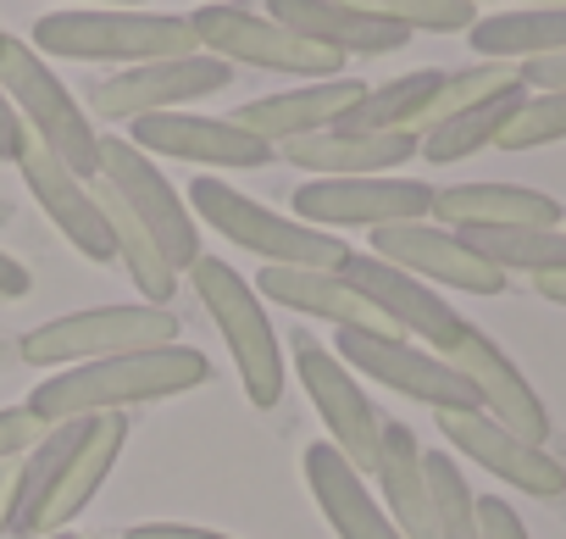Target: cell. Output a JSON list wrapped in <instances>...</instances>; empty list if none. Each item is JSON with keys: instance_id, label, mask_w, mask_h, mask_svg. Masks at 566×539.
Instances as JSON below:
<instances>
[{"instance_id": "obj_26", "label": "cell", "mask_w": 566, "mask_h": 539, "mask_svg": "<svg viewBox=\"0 0 566 539\" xmlns=\"http://www.w3.org/2000/svg\"><path fill=\"white\" fill-rule=\"evenodd\" d=\"M90 439V417H73V423H51L29 450H23V467L7 473V539H34V522L62 478V467L73 462V450Z\"/></svg>"}, {"instance_id": "obj_4", "label": "cell", "mask_w": 566, "mask_h": 539, "mask_svg": "<svg viewBox=\"0 0 566 539\" xmlns=\"http://www.w3.org/2000/svg\"><path fill=\"white\" fill-rule=\"evenodd\" d=\"M189 284L206 307V318L217 323L233 367H239V384H244V401L272 412L283 401V351H277V334L266 323V307L255 296V284H244L228 261L217 256H200L189 267Z\"/></svg>"}, {"instance_id": "obj_27", "label": "cell", "mask_w": 566, "mask_h": 539, "mask_svg": "<svg viewBox=\"0 0 566 539\" xmlns=\"http://www.w3.org/2000/svg\"><path fill=\"white\" fill-rule=\"evenodd\" d=\"M123 445H128V417H123V412L90 417V439H84V445L73 450V462L62 467V478H56V489H51V500H45L40 522H34V539H40V533L67 528V522H73L95 495H101V484H106V473L117 467Z\"/></svg>"}, {"instance_id": "obj_43", "label": "cell", "mask_w": 566, "mask_h": 539, "mask_svg": "<svg viewBox=\"0 0 566 539\" xmlns=\"http://www.w3.org/2000/svg\"><path fill=\"white\" fill-rule=\"evenodd\" d=\"M533 290H538L549 307H566V267H560V273H538V279H533Z\"/></svg>"}, {"instance_id": "obj_7", "label": "cell", "mask_w": 566, "mask_h": 539, "mask_svg": "<svg viewBox=\"0 0 566 539\" xmlns=\"http://www.w3.org/2000/svg\"><path fill=\"white\" fill-rule=\"evenodd\" d=\"M156 345H178V318L172 307H90V312H67L56 323H40L23 334V362L34 367H84V362H106V356H134V351H156Z\"/></svg>"}, {"instance_id": "obj_38", "label": "cell", "mask_w": 566, "mask_h": 539, "mask_svg": "<svg viewBox=\"0 0 566 539\" xmlns=\"http://www.w3.org/2000/svg\"><path fill=\"white\" fill-rule=\"evenodd\" d=\"M478 539H527V522L505 495H478Z\"/></svg>"}, {"instance_id": "obj_12", "label": "cell", "mask_w": 566, "mask_h": 539, "mask_svg": "<svg viewBox=\"0 0 566 539\" xmlns=\"http://www.w3.org/2000/svg\"><path fill=\"white\" fill-rule=\"evenodd\" d=\"M295 351V373L317 406V417L328 423V445L356 467V473H373V456H378V412L367 401V390L356 384V373L334 356V345L312 340V334H295L290 340Z\"/></svg>"}, {"instance_id": "obj_45", "label": "cell", "mask_w": 566, "mask_h": 539, "mask_svg": "<svg viewBox=\"0 0 566 539\" xmlns=\"http://www.w3.org/2000/svg\"><path fill=\"white\" fill-rule=\"evenodd\" d=\"M90 7H145V0H90Z\"/></svg>"}, {"instance_id": "obj_32", "label": "cell", "mask_w": 566, "mask_h": 539, "mask_svg": "<svg viewBox=\"0 0 566 539\" xmlns=\"http://www.w3.org/2000/svg\"><path fill=\"white\" fill-rule=\"evenodd\" d=\"M489 267H500V273H560L566 267V228H455Z\"/></svg>"}, {"instance_id": "obj_20", "label": "cell", "mask_w": 566, "mask_h": 539, "mask_svg": "<svg viewBox=\"0 0 566 539\" xmlns=\"http://www.w3.org/2000/svg\"><path fill=\"white\" fill-rule=\"evenodd\" d=\"M261 12L290 34L339 51V56H395L411 34L400 23H384L373 12H356L345 0H261Z\"/></svg>"}, {"instance_id": "obj_1", "label": "cell", "mask_w": 566, "mask_h": 539, "mask_svg": "<svg viewBox=\"0 0 566 539\" xmlns=\"http://www.w3.org/2000/svg\"><path fill=\"white\" fill-rule=\"evenodd\" d=\"M211 379L206 351L189 345H156V351H134V356H106V362H84L67 367L56 379H45L29 395V412L40 417V428L51 423H73V417H106L128 406H150V401H172L189 395Z\"/></svg>"}, {"instance_id": "obj_29", "label": "cell", "mask_w": 566, "mask_h": 539, "mask_svg": "<svg viewBox=\"0 0 566 539\" xmlns=\"http://www.w3.org/2000/svg\"><path fill=\"white\" fill-rule=\"evenodd\" d=\"M522 101H527V90L511 84V90H500V95H489V101H478V106H467V112L433 123L428 134H417V156H428L433 167H450V162L478 156L483 145H494V139L505 134V123L516 117Z\"/></svg>"}, {"instance_id": "obj_28", "label": "cell", "mask_w": 566, "mask_h": 539, "mask_svg": "<svg viewBox=\"0 0 566 539\" xmlns=\"http://www.w3.org/2000/svg\"><path fill=\"white\" fill-rule=\"evenodd\" d=\"M467 45L483 62H533L566 51V7H516V12H489L467 29Z\"/></svg>"}, {"instance_id": "obj_48", "label": "cell", "mask_w": 566, "mask_h": 539, "mask_svg": "<svg viewBox=\"0 0 566 539\" xmlns=\"http://www.w3.org/2000/svg\"><path fill=\"white\" fill-rule=\"evenodd\" d=\"M0 484H7V473H0Z\"/></svg>"}, {"instance_id": "obj_19", "label": "cell", "mask_w": 566, "mask_h": 539, "mask_svg": "<svg viewBox=\"0 0 566 539\" xmlns=\"http://www.w3.org/2000/svg\"><path fill=\"white\" fill-rule=\"evenodd\" d=\"M367 95L361 79H317V84H301V90H277V95H255L233 112L239 128H250L255 139H266L272 151L290 145V139H306L317 128H334L356 101Z\"/></svg>"}, {"instance_id": "obj_36", "label": "cell", "mask_w": 566, "mask_h": 539, "mask_svg": "<svg viewBox=\"0 0 566 539\" xmlns=\"http://www.w3.org/2000/svg\"><path fill=\"white\" fill-rule=\"evenodd\" d=\"M566 139V90H538L516 106V117L505 123V134L494 139L500 151H538V145H560Z\"/></svg>"}, {"instance_id": "obj_22", "label": "cell", "mask_w": 566, "mask_h": 539, "mask_svg": "<svg viewBox=\"0 0 566 539\" xmlns=\"http://www.w3.org/2000/svg\"><path fill=\"white\" fill-rule=\"evenodd\" d=\"M306 489H312V500L323 506V517L339 539H406L389 522V511L373 500L367 473H356L328 439L306 445Z\"/></svg>"}, {"instance_id": "obj_50", "label": "cell", "mask_w": 566, "mask_h": 539, "mask_svg": "<svg viewBox=\"0 0 566 539\" xmlns=\"http://www.w3.org/2000/svg\"><path fill=\"white\" fill-rule=\"evenodd\" d=\"M472 7H478V0H472Z\"/></svg>"}, {"instance_id": "obj_11", "label": "cell", "mask_w": 566, "mask_h": 539, "mask_svg": "<svg viewBox=\"0 0 566 539\" xmlns=\"http://www.w3.org/2000/svg\"><path fill=\"white\" fill-rule=\"evenodd\" d=\"M233 84V68L206 56V51H189V56H167V62H139V68H123L112 79H101L90 90V112L106 117V123H134V117H150V112H178L184 101H206L217 90Z\"/></svg>"}, {"instance_id": "obj_21", "label": "cell", "mask_w": 566, "mask_h": 539, "mask_svg": "<svg viewBox=\"0 0 566 539\" xmlns=\"http://www.w3.org/2000/svg\"><path fill=\"white\" fill-rule=\"evenodd\" d=\"M261 301L272 307H290L301 318H323L334 329H373V334H395L384 323V312L350 284L339 279L334 267H261V284H255Z\"/></svg>"}, {"instance_id": "obj_49", "label": "cell", "mask_w": 566, "mask_h": 539, "mask_svg": "<svg viewBox=\"0 0 566 539\" xmlns=\"http://www.w3.org/2000/svg\"><path fill=\"white\" fill-rule=\"evenodd\" d=\"M560 228H566V217H560Z\"/></svg>"}, {"instance_id": "obj_6", "label": "cell", "mask_w": 566, "mask_h": 539, "mask_svg": "<svg viewBox=\"0 0 566 539\" xmlns=\"http://www.w3.org/2000/svg\"><path fill=\"white\" fill-rule=\"evenodd\" d=\"M195 45L217 62H244V68H266V73H290V79H345V56L323 51L301 34H290L283 23H272L261 7H233V0H211V7L189 12Z\"/></svg>"}, {"instance_id": "obj_3", "label": "cell", "mask_w": 566, "mask_h": 539, "mask_svg": "<svg viewBox=\"0 0 566 539\" xmlns=\"http://www.w3.org/2000/svg\"><path fill=\"white\" fill-rule=\"evenodd\" d=\"M0 95L12 101L18 123H23L56 162H67L78 178L95 184V173H101V134H95L84 101L51 73V62H45L29 40L0 34Z\"/></svg>"}, {"instance_id": "obj_31", "label": "cell", "mask_w": 566, "mask_h": 539, "mask_svg": "<svg viewBox=\"0 0 566 539\" xmlns=\"http://www.w3.org/2000/svg\"><path fill=\"white\" fill-rule=\"evenodd\" d=\"M439 84H444V73H433V68L389 79V84H367V95L334 128H345V134H417V117L428 112Z\"/></svg>"}, {"instance_id": "obj_41", "label": "cell", "mask_w": 566, "mask_h": 539, "mask_svg": "<svg viewBox=\"0 0 566 539\" xmlns=\"http://www.w3.org/2000/svg\"><path fill=\"white\" fill-rule=\"evenodd\" d=\"M23 145H29V128L18 123L12 101L0 95V162H18V156H23Z\"/></svg>"}, {"instance_id": "obj_33", "label": "cell", "mask_w": 566, "mask_h": 539, "mask_svg": "<svg viewBox=\"0 0 566 539\" xmlns=\"http://www.w3.org/2000/svg\"><path fill=\"white\" fill-rule=\"evenodd\" d=\"M422 478H428V506H433L439 539H478V495H472L467 473L455 467V456L422 450Z\"/></svg>"}, {"instance_id": "obj_13", "label": "cell", "mask_w": 566, "mask_h": 539, "mask_svg": "<svg viewBox=\"0 0 566 539\" xmlns=\"http://www.w3.org/2000/svg\"><path fill=\"white\" fill-rule=\"evenodd\" d=\"M339 279H350L378 312H384V323L395 329V334H406V340H417V345H428V351H450L455 340H461V312L433 290V284H422V279H411V273H400V267H389V261H378L373 250H350L339 267H334Z\"/></svg>"}, {"instance_id": "obj_35", "label": "cell", "mask_w": 566, "mask_h": 539, "mask_svg": "<svg viewBox=\"0 0 566 539\" xmlns=\"http://www.w3.org/2000/svg\"><path fill=\"white\" fill-rule=\"evenodd\" d=\"M511 84H522L511 62H478V68L444 73L439 95H433V101H428V112L417 117V134H428L433 123H444V117H455V112H467V106H478V101H489V95L511 90Z\"/></svg>"}, {"instance_id": "obj_8", "label": "cell", "mask_w": 566, "mask_h": 539, "mask_svg": "<svg viewBox=\"0 0 566 539\" xmlns=\"http://www.w3.org/2000/svg\"><path fill=\"white\" fill-rule=\"evenodd\" d=\"M95 178L145 222V234L161 245V256H167L172 273H189V267L206 256V250H200V222H195L189 200L172 189V178H167L145 151H134V145L117 139V134H101V173H95Z\"/></svg>"}, {"instance_id": "obj_42", "label": "cell", "mask_w": 566, "mask_h": 539, "mask_svg": "<svg viewBox=\"0 0 566 539\" xmlns=\"http://www.w3.org/2000/svg\"><path fill=\"white\" fill-rule=\"evenodd\" d=\"M29 290H34V273H29L18 256L0 250V301H23Z\"/></svg>"}, {"instance_id": "obj_24", "label": "cell", "mask_w": 566, "mask_h": 539, "mask_svg": "<svg viewBox=\"0 0 566 539\" xmlns=\"http://www.w3.org/2000/svg\"><path fill=\"white\" fill-rule=\"evenodd\" d=\"M378 484V506L389 511V522L406 533V539H439L433 528V506H428V478H422V445L406 423L384 417L378 423V456H373V473Z\"/></svg>"}, {"instance_id": "obj_9", "label": "cell", "mask_w": 566, "mask_h": 539, "mask_svg": "<svg viewBox=\"0 0 566 539\" xmlns=\"http://www.w3.org/2000/svg\"><path fill=\"white\" fill-rule=\"evenodd\" d=\"M334 356L350 367V373H367L378 379L384 390L406 395V401H422L433 412H478V390L428 345L406 340V334H373V329H339V345Z\"/></svg>"}, {"instance_id": "obj_5", "label": "cell", "mask_w": 566, "mask_h": 539, "mask_svg": "<svg viewBox=\"0 0 566 539\" xmlns=\"http://www.w3.org/2000/svg\"><path fill=\"white\" fill-rule=\"evenodd\" d=\"M189 211L200 222H211L222 239H233L239 250L261 256L266 267H339L350 256V245L339 234H323L301 217H277L272 206L250 200L244 189H233L222 178H195Z\"/></svg>"}, {"instance_id": "obj_46", "label": "cell", "mask_w": 566, "mask_h": 539, "mask_svg": "<svg viewBox=\"0 0 566 539\" xmlns=\"http://www.w3.org/2000/svg\"><path fill=\"white\" fill-rule=\"evenodd\" d=\"M527 7H566V0H527Z\"/></svg>"}, {"instance_id": "obj_37", "label": "cell", "mask_w": 566, "mask_h": 539, "mask_svg": "<svg viewBox=\"0 0 566 539\" xmlns=\"http://www.w3.org/2000/svg\"><path fill=\"white\" fill-rule=\"evenodd\" d=\"M40 417L29 406H0V467H7L12 456H23L34 439H40Z\"/></svg>"}, {"instance_id": "obj_47", "label": "cell", "mask_w": 566, "mask_h": 539, "mask_svg": "<svg viewBox=\"0 0 566 539\" xmlns=\"http://www.w3.org/2000/svg\"><path fill=\"white\" fill-rule=\"evenodd\" d=\"M51 539H78V533H51Z\"/></svg>"}, {"instance_id": "obj_23", "label": "cell", "mask_w": 566, "mask_h": 539, "mask_svg": "<svg viewBox=\"0 0 566 539\" xmlns=\"http://www.w3.org/2000/svg\"><path fill=\"white\" fill-rule=\"evenodd\" d=\"M439 228H560L566 206L527 184H455L433 189Z\"/></svg>"}, {"instance_id": "obj_10", "label": "cell", "mask_w": 566, "mask_h": 539, "mask_svg": "<svg viewBox=\"0 0 566 539\" xmlns=\"http://www.w3.org/2000/svg\"><path fill=\"white\" fill-rule=\"evenodd\" d=\"M295 217L334 234V228H395V222H428L433 217V184L422 178H306L295 189Z\"/></svg>"}, {"instance_id": "obj_44", "label": "cell", "mask_w": 566, "mask_h": 539, "mask_svg": "<svg viewBox=\"0 0 566 539\" xmlns=\"http://www.w3.org/2000/svg\"><path fill=\"white\" fill-rule=\"evenodd\" d=\"M0 539H7V484H0Z\"/></svg>"}, {"instance_id": "obj_34", "label": "cell", "mask_w": 566, "mask_h": 539, "mask_svg": "<svg viewBox=\"0 0 566 539\" xmlns=\"http://www.w3.org/2000/svg\"><path fill=\"white\" fill-rule=\"evenodd\" d=\"M345 7L400 23L406 34H467L478 23L472 0H345Z\"/></svg>"}, {"instance_id": "obj_40", "label": "cell", "mask_w": 566, "mask_h": 539, "mask_svg": "<svg viewBox=\"0 0 566 539\" xmlns=\"http://www.w3.org/2000/svg\"><path fill=\"white\" fill-rule=\"evenodd\" d=\"M123 539H228V533H211V528H195V522H139Z\"/></svg>"}, {"instance_id": "obj_16", "label": "cell", "mask_w": 566, "mask_h": 539, "mask_svg": "<svg viewBox=\"0 0 566 539\" xmlns=\"http://www.w3.org/2000/svg\"><path fill=\"white\" fill-rule=\"evenodd\" d=\"M444 362L478 390V412L483 417H494L500 428H511L516 439H527V445H544L549 439V412H544V401L533 395V384L522 379V367L483 334V329H461V340L444 351Z\"/></svg>"}, {"instance_id": "obj_25", "label": "cell", "mask_w": 566, "mask_h": 539, "mask_svg": "<svg viewBox=\"0 0 566 539\" xmlns=\"http://www.w3.org/2000/svg\"><path fill=\"white\" fill-rule=\"evenodd\" d=\"M283 162L312 173V178H373L395 173L417 156V134H345V128H317L306 139L277 145Z\"/></svg>"}, {"instance_id": "obj_14", "label": "cell", "mask_w": 566, "mask_h": 539, "mask_svg": "<svg viewBox=\"0 0 566 539\" xmlns=\"http://www.w3.org/2000/svg\"><path fill=\"white\" fill-rule=\"evenodd\" d=\"M373 256L400 267V273L422 279V284H450L461 296H500L505 273L489 267L455 228L439 222H395V228H373Z\"/></svg>"}, {"instance_id": "obj_15", "label": "cell", "mask_w": 566, "mask_h": 539, "mask_svg": "<svg viewBox=\"0 0 566 539\" xmlns=\"http://www.w3.org/2000/svg\"><path fill=\"white\" fill-rule=\"evenodd\" d=\"M128 145L145 156H172V162H200L222 173H250L266 167L277 151L239 128L233 117H195V112H150L128 123Z\"/></svg>"}, {"instance_id": "obj_2", "label": "cell", "mask_w": 566, "mask_h": 539, "mask_svg": "<svg viewBox=\"0 0 566 539\" xmlns=\"http://www.w3.org/2000/svg\"><path fill=\"white\" fill-rule=\"evenodd\" d=\"M40 56H62V62H167V56H189L195 29L189 18L172 12H134V7H73V12H45L34 23L29 40Z\"/></svg>"}, {"instance_id": "obj_17", "label": "cell", "mask_w": 566, "mask_h": 539, "mask_svg": "<svg viewBox=\"0 0 566 539\" xmlns=\"http://www.w3.org/2000/svg\"><path fill=\"white\" fill-rule=\"evenodd\" d=\"M433 417H439V434L461 456H472L483 473H494L500 484H511L522 495H538V500H555L566 489V467L544 445H527L511 428H500L494 417H483V412H433Z\"/></svg>"}, {"instance_id": "obj_39", "label": "cell", "mask_w": 566, "mask_h": 539, "mask_svg": "<svg viewBox=\"0 0 566 539\" xmlns=\"http://www.w3.org/2000/svg\"><path fill=\"white\" fill-rule=\"evenodd\" d=\"M516 79H522V90H566V51L516 62Z\"/></svg>"}, {"instance_id": "obj_30", "label": "cell", "mask_w": 566, "mask_h": 539, "mask_svg": "<svg viewBox=\"0 0 566 539\" xmlns=\"http://www.w3.org/2000/svg\"><path fill=\"white\" fill-rule=\"evenodd\" d=\"M95 189V200H101V217H106V228H112V250H117V267H128V279L139 284V296L150 301V307H167L172 301V290H178V273L167 267V256H161V245L145 234V222L95 178L90 184Z\"/></svg>"}, {"instance_id": "obj_18", "label": "cell", "mask_w": 566, "mask_h": 539, "mask_svg": "<svg viewBox=\"0 0 566 539\" xmlns=\"http://www.w3.org/2000/svg\"><path fill=\"white\" fill-rule=\"evenodd\" d=\"M18 173H23L29 195L40 200V211L62 228V239H67L84 261H117L112 228H106V217H101V200H95L90 178H78L67 162H56L34 134H29V145H23V156H18Z\"/></svg>"}]
</instances>
